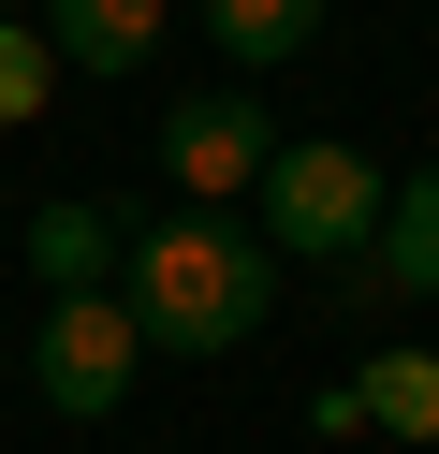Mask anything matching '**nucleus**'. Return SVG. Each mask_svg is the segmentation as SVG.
I'll list each match as a JSON object with an SVG mask.
<instances>
[{
	"mask_svg": "<svg viewBox=\"0 0 439 454\" xmlns=\"http://www.w3.org/2000/svg\"><path fill=\"white\" fill-rule=\"evenodd\" d=\"M161 176H176V206H220V191H249L263 176V118H249V89H191L161 118Z\"/></svg>",
	"mask_w": 439,
	"mask_h": 454,
	"instance_id": "obj_4",
	"label": "nucleus"
},
{
	"mask_svg": "<svg viewBox=\"0 0 439 454\" xmlns=\"http://www.w3.org/2000/svg\"><path fill=\"white\" fill-rule=\"evenodd\" d=\"M132 366H146V323L117 294H59L44 323H29V395H44L59 425H103L117 395H132Z\"/></svg>",
	"mask_w": 439,
	"mask_h": 454,
	"instance_id": "obj_3",
	"label": "nucleus"
},
{
	"mask_svg": "<svg viewBox=\"0 0 439 454\" xmlns=\"http://www.w3.org/2000/svg\"><path fill=\"white\" fill-rule=\"evenodd\" d=\"M366 278H380V294H425V308H439V176H396L380 235L351 249V294H366Z\"/></svg>",
	"mask_w": 439,
	"mask_h": 454,
	"instance_id": "obj_6",
	"label": "nucleus"
},
{
	"mask_svg": "<svg viewBox=\"0 0 439 454\" xmlns=\"http://www.w3.org/2000/svg\"><path fill=\"white\" fill-rule=\"evenodd\" d=\"M0 15H29V0H0Z\"/></svg>",
	"mask_w": 439,
	"mask_h": 454,
	"instance_id": "obj_11",
	"label": "nucleus"
},
{
	"mask_svg": "<svg viewBox=\"0 0 439 454\" xmlns=\"http://www.w3.org/2000/svg\"><path fill=\"white\" fill-rule=\"evenodd\" d=\"M351 411H366L380 440H439V352H366Z\"/></svg>",
	"mask_w": 439,
	"mask_h": 454,
	"instance_id": "obj_8",
	"label": "nucleus"
},
{
	"mask_svg": "<svg viewBox=\"0 0 439 454\" xmlns=\"http://www.w3.org/2000/svg\"><path fill=\"white\" fill-rule=\"evenodd\" d=\"M263 249H308V264H351V249L380 235V161L366 147H337V132H293V147H263Z\"/></svg>",
	"mask_w": 439,
	"mask_h": 454,
	"instance_id": "obj_2",
	"label": "nucleus"
},
{
	"mask_svg": "<svg viewBox=\"0 0 439 454\" xmlns=\"http://www.w3.org/2000/svg\"><path fill=\"white\" fill-rule=\"evenodd\" d=\"M205 30H220V59H293V44H308L322 30V0H205Z\"/></svg>",
	"mask_w": 439,
	"mask_h": 454,
	"instance_id": "obj_9",
	"label": "nucleus"
},
{
	"mask_svg": "<svg viewBox=\"0 0 439 454\" xmlns=\"http://www.w3.org/2000/svg\"><path fill=\"white\" fill-rule=\"evenodd\" d=\"M0 323H15V294H0Z\"/></svg>",
	"mask_w": 439,
	"mask_h": 454,
	"instance_id": "obj_12",
	"label": "nucleus"
},
{
	"mask_svg": "<svg viewBox=\"0 0 439 454\" xmlns=\"http://www.w3.org/2000/svg\"><path fill=\"white\" fill-rule=\"evenodd\" d=\"M44 89H59V44L29 30V15H0V132H15V118H44Z\"/></svg>",
	"mask_w": 439,
	"mask_h": 454,
	"instance_id": "obj_10",
	"label": "nucleus"
},
{
	"mask_svg": "<svg viewBox=\"0 0 439 454\" xmlns=\"http://www.w3.org/2000/svg\"><path fill=\"white\" fill-rule=\"evenodd\" d=\"M59 74H146L161 59V0H44Z\"/></svg>",
	"mask_w": 439,
	"mask_h": 454,
	"instance_id": "obj_5",
	"label": "nucleus"
},
{
	"mask_svg": "<svg viewBox=\"0 0 439 454\" xmlns=\"http://www.w3.org/2000/svg\"><path fill=\"white\" fill-rule=\"evenodd\" d=\"M117 308L146 323V352H249L278 308V249L234 206H161L117 235Z\"/></svg>",
	"mask_w": 439,
	"mask_h": 454,
	"instance_id": "obj_1",
	"label": "nucleus"
},
{
	"mask_svg": "<svg viewBox=\"0 0 439 454\" xmlns=\"http://www.w3.org/2000/svg\"><path fill=\"white\" fill-rule=\"evenodd\" d=\"M117 235H132V220H103V206H29L44 294H117Z\"/></svg>",
	"mask_w": 439,
	"mask_h": 454,
	"instance_id": "obj_7",
	"label": "nucleus"
}]
</instances>
